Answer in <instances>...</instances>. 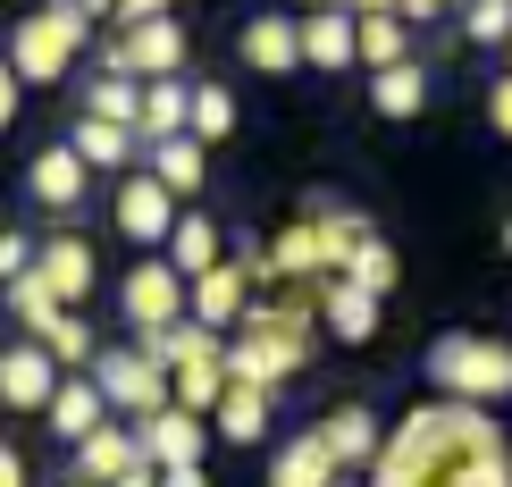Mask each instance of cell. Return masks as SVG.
<instances>
[{
  "mask_svg": "<svg viewBox=\"0 0 512 487\" xmlns=\"http://www.w3.org/2000/svg\"><path fill=\"white\" fill-rule=\"evenodd\" d=\"M370 487H512V437L496 429V412L437 395L387 429Z\"/></svg>",
  "mask_w": 512,
  "mask_h": 487,
  "instance_id": "1",
  "label": "cell"
},
{
  "mask_svg": "<svg viewBox=\"0 0 512 487\" xmlns=\"http://www.w3.org/2000/svg\"><path fill=\"white\" fill-rule=\"evenodd\" d=\"M429 387L437 395H454V404H504L512 395V336H496V328H454V336H437L429 345Z\"/></svg>",
  "mask_w": 512,
  "mask_h": 487,
  "instance_id": "2",
  "label": "cell"
},
{
  "mask_svg": "<svg viewBox=\"0 0 512 487\" xmlns=\"http://www.w3.org/2000/svg\"><path fill=\"white\" fill-rule=\"evenodd\" d=\"M84 51H93V17L76 0H42V9H26L9 26V68L26 76V93L34 84H68Z\"/></svg>",
  "mask_w": 512,
  "mask_h": 487,
  "instance_id": "3",
  "label": "cell"
},
{
  "mask_svg": "<svg viewBox=\"0 0 512 487\" xmlns=\"http://www.w3.org/2000/svg\"><path fill=\"white\" fill-rule=\"evenodd\" d=\"M93 387L110 395V412H126V420H152V412L177 404L168 370H160L143 345H110V353H93Z\"/></svg>",
  "mask_w": 512,
  "mask_h": 487,
  "instance_id": "4",
  "label": "cell"
},
{
  "mask_svg": "<svg viewBox=\"0 0 512 487\" xmlns=\"http://www.w3.org/2000/svg\"><path fill=\"white\" fill-rule=\"evenodd\" d=\"M118 311H126V328H177V320H194V278H177V269L160 261H135L126 269V286H118Z\"/></svg>",
  "mask_w": 512,
  "mask_h": 487,
  "instance_id": "5",
  "label": "cell"
},
{
  "mask_svg": "<svg viewBox=\"0 0 512 487\" xmlns=\"http://www.w3.org/2000/svg\"><path fill=\"white\" fill-rule=\"evenodd\" d=\"M110 219H118V236L126 244H143V252H168V236H177V194L152 177V168H126L118 177V194H110Z\"/></svg>",
  "mask_w": 512,
  "mask_h": 487,
  "instance_id": "6",
  "label": "cell"
},
{
  "mask_svg": "<svg viewBox=\"0 0 512 487\" xmlns=\"http://www.w3.org/2000/svg\"><path fill=\"white\" fill-rule=\"evenodd\" d=\"M101 68L118 76H185V26L177 17H152V26H118L110 42H101Z\"/></svg>",
  "mask_w": 512,
  "mask_h": 487,
  "instance_id": "7",
  "label": "cell"
},
{
  "mask_svg": "<svg viewBox=\"0 0 512 487\" xmlns=\"http://www.w3.org/2000/svg\"><path fill=\"white\" fill-rule=\"evenodd\" d=\"M59 378H68V370L51 362V345H34V336L0 345V404H9V412H51Z\"/></svg>",
  "mask_w": 512,
  "mask_h": 487,
  "instance_id": "8",
  "label": "cell"
},
{
  "mask_svg": "<svg viewBox=\"0 0 512 487\" xmlns=\"http://www.w3.org/2000/svg\"><path fill=\"white\" fill-rule=\"evenodd\" d=\"M236 59H244L252 76H294V68H303V17H294V9H261V17H244Z\"/></svg>",
  "mask_w": 512,
  "mask_h": 487,
  "instance_id": "9",
  "label": "cell"
},
{
  "mask_svg": "<svg viewBox=\"0 0 512 487\" xmlns=\"http://www.w3.org/2000/svg\"><path fill=\"white\" fill-rule=\"evenodd\" d=\"M135 446H143V462H160V471H185V462H202V446H210V420L168 404L152 420H135Z\"/></svg>",
  "mask_w": 512,
  "mask_h": 487,
  "instance_id": "10",
  "label": "cell"
},
{
  "mask_svg": "<svg viewBox=\"0 0 512 487\" xmlns=\"http://www.w3.org/2000/svg\"><path fill=\"white\" fill-rule=\"evenodd\" d=\"M319 437H328V454H336V471H345V479L378 471V454H387V429H378L370 404H336L328 420H319Z\"/></svg>",
  "mask_w": 512,
  "mask_h": 487,
  "instance_id": "11",
  "label": "cell"
},
{
  "mask_svg": "<svg viewBox=\"0 0 512 487\" xmlns=\"http://www.w3.org/2000/svg\"><path fill=\"white\" fill-rule=\"evenodd\" d=\"M303 68H319V76H345V68H361V17L336 0V9H311L303 17Z\"/></svg>",
  "mask_w": 512,
  "mask_h": 487,
  "instance_id": "12",
  "label": "cell"
},
{
  "mask_svg": "<svg viewBox=\"0 0 512 487\" xmlns=\"http://www.w3.org/2000/svg\"><path fill=\"white\" fill-rule=\"evenodd\" d=\"M34 278H42V286L59 294V303L76 311L84 294H93V244H84L76 227H59V236H42V244H34Z\"/></svg>",
  "mask_w": 512,
  "mask_h": 487,
  "instance_id": "13",
  "label": "cell"
},
{
  "mask_svg": "<svg viewBox=\"0 0 512 487\" xmlns=\"http://www.w3.org/2000/svg\"><path fill=\"white\" fill-rule=\"evenodd\" d=\"M26 194H34L42 210H59V219H68V210L93 194V168L76 160V143H51V152H34V160H26Z\"/></svg>",
  "mask_w": 512,
  "mask_h": 487,
  "instance_id": "14",
  "label": "cell"
},
{
  "mask_svg": "<svg viewBox=\"0 0 512 487\" xmlns=\"http://www.w3.org/2000/svg\"><path fill=\"white\" fill-rule=\"evenodd\" d=\"M42 420H51V437H59V446H84L93 429H110V395L93 387V370H68V378H59V395H51V412H42Z\"/></svg>",
  "mask_w": 512,
  "mask_h": 487,
  "instance_id": "15",
  "label": "cell"
},
{
  "mask_svg": "<svg viewBox=\"0 0 512 487\" xmlns=\"http://www.w3.org/2000/svg\"><path fill=\"white\" fill-rule=\"evenodd\" d=\"M244 311H252V269H244V261H219L210 278H194V320H202V328L236 336Z\"/></svg>",
  "mask_w": 512,
  "mask_h": 487,
  "instance_id": "16",
  "label": "cell"
},
{
  "mask_svg": "<svg viewBox=\"0 0 512 487\" xmlns=\"http://www.w3.org/2000/svg\"><path fill=\"white\" fill-rule=\"evenodd\" d=\"M68 454H76V462H68V479H76V487H118V479L143 462L135 429H118V420H110V429H93V437H84V446H68Z\"/></svg>",
  "mask_w": 512,
  "mask_h": 487,
  "instance_id": "17",
  "label": "cell"
},
{
  "mask_svg": "<svg viewBox=\"0 0 512 487\" xmlns=\"http://www.w3.org/2000/svg\"><path fill=\"white\" fill-rule=\"evenodd\" d=\"M269 278H277V286H319V278H336V269H328V236H319L311 219L277 227V236H269Z\"/></svg>",
  "mask_w": 512,
  "mask_h": 487,
  "instance_id": "18",
  "label": "cell"
},
{
  "mask_svg": "<svg viewBox=\"0 0 512 487\" xmlns=\"http://www.w3.org/2000/svg\"><path fill=\"white\" fill-rule=\"evenodd\" d=\"M319 328H328L336 345H370L378 336V294L353 286V278H319Z\"/></svg>",
  "mask_w": 512,
  "mask_h": 487,
  "instance_id": "19",
  "label": "cell"
},
{
  "mask_svg": "<svg viewBox=\"0 0 512 487\" xmlns=\"http://www.w3.org/2000/svg\"><path fill=\"white\" fill-rule=\"evenodd\" d=\"M143 143H168V135H194V84L185 76H152L143 84Z\"/></svg>",
  "mask_w": 512,
  "mask_h": 487,
  "instance_id": "20",
  "label": "cell"
},
{
  "mask_svg": "<svg viewBox=\"0 0 512 487\" xmlns=\"http://www.w3.org/2000/svg\"><path fill=\"white\" fill-rule=\"evenodd\" d=\"M336 479H345V471H336V454H328V437H319V429L286 437L277 462H269V487H336Z\"/></svg>",
  "mask_w": 512,
  "mask_h": 487,
  "instance_id": "21",
  "label": "cell"
},
{
  "mask_svg": "<svg viewBox=\"0 0 512 487\" xmlns=\"http://www.w3.org/2000/svg\"><path fill=\"white\" fill-rule=\"evenodd\" d=\"M219 252H227L219 219H210V210H185V219H177V236H168V252H160V261L177 269V278H210V269H219Z\"/></svg>",
  "mask_w": 512,
  "mask_h": 487,
  "instance_id": "22",
  "label": "cell"
},
{
  "mask_svg": "<svg viewBox=\"0 0 512 487\" xmlns=\"http://www.w3.org/2000/svg\"><path fill=\"white\" fill-rule=\"evenodd\" d=\"M143 152H152V160H143V168H152V177L168 185V194H202V177H210V143H194V135H168V143H143Z\"/></svg>",
  "mask_w": 512,
  "mask_h": 487,
  "instance_id": "23",
  "label": "cell"
},
{
  "mask_svg": "<svg viewBox=\"0 0 512 487\" xmlns=\"http://www.w3.org/2000/svg\"><path fill=\"white\" fill-rule=\"evenodd\" d=\"M68 143H76V160H84V168H135V152H143L135 126H110V118H76V126H68Z\"/></svg>",
  "mask_w": 512,
  "mask_h": 487,
  "instance_id": "24",
  "label": "cell"
},
{
  "mask_svg": "<svg viewBox=\"0 0 512 487\" xmlns=\"http://www.w3.org/2000/svg\"><path fill=\"white\" fill-rule=\"evenodd\" d=\"M303 219L319 227V236H328V269H345L353 252H361V244L378 236V227L361 219V210H345V202H328V194H311V202H303Z\"/></svg>",
  "mask_w": 512,
  "mask_h": 487,
  "instance_id": "25",
  "label": "cell"
},
{
  "mask_svg": "<svg viewBox=\"0 0 512 487\" xmlns=\"http://www.w3.org/2000/svg\"><path fill=\"white\" fill-rule=\"evenodd\" d=\"M84 118H110V126H143V76L93 68V76H84Z\"/></svg>",
  "mask_w": 512,
  "mask_h": 487,
  "instance_id": "26",
  "label": "cell"
},
{
  "mask_svg": "<svg viewBox=\"0 0 512 487\" xmlns=\"http://www.w3.org/2000/svg\"><path fill=\"white\" fill-rule=\"evenodd\" d=\"M370 110H378V118H420V110H429V68H420V59L378 68V76H370Z\"/></svg>",
  "mask_w": 512,
  "mask_h": 487,
  "instance_id": "27",
  "label": "cell"
},
{
  "mask_svg": "<svg viewBox=\"0 0 512 487\" xmlns=\"http://www.w3.org/2000/svg\"><path fill=\"white\" fill-rule=\"evenodd\" d=\"M269 404L277 395H261V387H227V404L210 412V429H219L227 446H261L269 437Z\"/></svg>",
  "mask_w": 512,
  "mask_h": 487,
  "instance_id": "28",
  "label": "cell"
},
{
  "mask_svg": "<svg viewBox=\"0 0 512 487\" xmlns=\"http://www.w3.org/2000/svg\"><path fill=\"white\" fill-rule=\"evenodd\" d=\"M168 387H177V404L185 412H219L227 404V387H236V378H227V353H219V362H185V370H168Z\"/></svg>",
  "mask_w": 512,
  "mask_h": 487,
  "instance_id": "29",
  "label": "cell"
},
{
  "mask_svg": "<svg viewBox=\"0 0 512 487\" xmlns=\"http://www.w3.org/2000/svg\"><path fill=\"white\" fill-rule=\"evenodd\" d=\"M9 320H17V328H26V336H51L59 320H68V303H59V294H51V286H42V278H34V269H26V278H17V286H9Z\"/></svg>",
  "mask_w": 512,
  "mask_h": 487,
  "instance_id": "30",
  "label": "cell"
},
{
  "mask_svg": "<svg viewBox=\"0 0 512 487\" xmlns=\"http://www.w3.org/2000/svg\"><path fill=\"white\" fill-rule=\"evenodd\" d=\"M403 59H412V26H403V17H361V68H403Z\"/></svg>",
  "mask_w": 512,
  "mask_h": 487,
  "instance_id": "31",
  "label": "cell"
},
{
  "mask_svg": "<svg viewBox=\"0 0 512 487\" xmlns=\"http://www.w3.org/2000/svg\"><path fill=\"white\" fill-rule=\"evenodd\" d=\"M336 278H353V286H370L378 303H387V294H395V278H403V261H395V244H387V236H370V244H361V252H353L345 269H336Z\"/></svg>",
  "mask_w": 512,
  "mask_h": 487,
  "instance_id": "32",
  "label": "cell"
},
{
  "mask_svg": "<svg viewBox=\"0 0 512 487\" xmlns=\"http://www.w3.org/2000/svg\"><path fill=\"white\" fill-rule=\"evenodd\" d=\"M236 135V93L227 84H194V143H227Z\"/></svg>",
  "mask_w": 512,
  "mask_h": 487,
  "instance_id": "33",
  "label": "cell"
},
{
  "mask_svg": "<svg viewBox=\"0 0 512 487\" xmlns=\"http://www.w3.org/2000/svg\"><path fill=\"white\" fill-rule=\"evenodd\" d=\"M462 34H471L479 51H504L512 42V0H471V9H462Z\"/></svg>",
  "mask_w": 512,
  "mask_h": 487,
  "instance_id": "34",
  "label": "cell"
},
{
  "mask_svg": "<svg viewBox=\"0 0 512 487\" xmlns=\"http://www.w3.org/2000/svg\"><path fill=\"white\" fill-rule=\"evenodd\" d=\"M34 345H51V362H59V370H93V328H84L76 311H68L51 336H34Z\"/></svg>",
  "mask_w": 512,
  "mask_h": 487,
  "instance_id": "35",
  "label": "cell"
},
{
  "mask_svg": "<svg viewBox=\"0 0 512 487\" xmlns=\"http://www.w3.org/2000/svg\"><path fill=\"white\" fill-rule=\"evenodd\" d=\"M26 269H34V244L17 236V227H0V286H17Z\"/></svg>",
  "mask_w": 512,
  "mask_h": 487,
  "instance_id": "36",
  "label": "cell"
},
{
  "mask_svg": "<svg viewBox=\"0 0 512 487\" xmlns=\"http://www.w3.org/2000/svg\"><path fill=\"white\" fill-rule=\"evenodd\" d=\"M17 110H26V76L9 68V51H0V135L17 126Z\"/></svg>",
  "mask_w": 512,
  "mask_h": 487,
  "instance_id": "37",
  "label": "cell"
},
{
  "mask_svg": "<svg viewBox=\"0 0 512 487\" xmlns=\"http://www.w3.org/2000/svg\"><path fill=\"white\" fill-rule=\"evenodd\" d=\"M487 126H496V135L512 143V68H504L496 84H487Z\"/></svg>",
  "mask_w": 512,
  "mask_h": 487,
  "instance_id": "38",
  "label": "cell"
},
{
  "mask_svg": "<svg viewBox=\"0 0 512 487\" xmlns=\"http://www.w3.org/2000/svg\"><path fill=\"white\" fill-rule=\"evenodd\" d=\"M445 9H471V0H403V26H429V17H445Z\"/></svg>",
  "mask_w": 512,
  "mask_h": 487,
  "instance_id": "39",
  "label": "cell"
},
{
  "mask_svg": "<svg viewBox=\"0 0 512 487\" xmlns=\"http://www.w3.org/2000/svg\"><path fill=\"white\" fill-rule=\"evenodd\" d=\"M152 17H168V0H118V26H152Z\"/></svg>",
  "mask_w": 512,
  "mask_h": 487,
  "instance_id": "40",
  "label": "cell"
},
{
  "mask_svg": "<svg viewBox=\"0 0 512 487\" xmlns=\"http://www.w3.org/2000/svg\"><path fill=\"white\" fill-rule=\"evenodd\" d=\"M0 487H26V454L17 446H0Z\"/></svg>",
  "mask_w": 512,
  "mask_h": 487,
  "instance_id": "41",
  "label": "cell"
},
{
  "mask_svg": "<svg viewBox=\"0 0 512 487\" xmlns=\"http://www.w3.org/2000/svg\"><path fill=\"white\" fill-rule=\"evenodd\" d=\"M160 487H210V471H202V462H185V471H160Z\"/></svg>",
  "mask_w": 512,
  "mask_h": 487,
  "instance_id": "42",
  "label": "cell"
},
{
  "mask_svg": "<svg viewBox=\"0 0 512 487\" xmlns=\"http://www.w3.org/2000/svg\"><path fill=\"white\" fill-rule=\"evenodd\" d=\"M353 17H403V0H345Z\"/></svg>",
  "mask_w": 512,
  "mask_h": 487,
  "instance_id": "43",
  "label": "cell"
},
{
  "mask_svg": "<svg viewBox=\"0 0 512 487\" xmlns=\"http://www.w3.org/2000/svg\"><path fill=\"white\" fill-rule=\"evenodd\" d=\"M118 487H160V462H135V471H126Z\"/></svg>",
  "mask_w": 512,
  "mask_h": 487,
  "instance_id": "44",
  "label": "cell"
},
{
  "mask_svg": "<svg viewBox=\"0 0 512 487\" xmlns=\"http://www.w3.org/2000/svg\"><path fill=\"white\" fill-rule=\"evenodd\" d=\"M76 9H84V17H118V0H76Z\"/></svg>",
  "mask_w": 512,
  "mask_h": 487,
  "instance_id": "45",
  "label": "cell"
},
{
  "mask_svg": "<svg viewBox=\"0 0 512 487\" xmlns=\"http://www.w3.org/2000/svg\"><path fill=\"white\" fill-rule=\"evenodd\" d=\"M294 9H303V17H311V9H336V0H294Z\"/></svg>",
  "mask_w": 512,
  "mask_h": 487,
  "instance_id": "46",
  "label": "cell"
},
{
  "mask_svg": "<svg viewBox=\"0 0 512 487\" xmlns=\"http://www.w3.org/2000/svg\"><path fill=\"white\" fill-rule=\"evenodd\" d=\"M504 261H512V219H504Z\"/></svg>",
  "mask_w": 512,
  "mask_h": 487,
  "instance_id": "47",
  "label": "cell"
},
{
  "mask_svg": "<svg viewBox=\"0 0 512 487\" xmlns=\"http://www.w3.org/2000/svg\"><path fill=\"white\" fill-rule=\"evenodd\" d=\"M504 59H512V42H504Z\"/></svg>",
  "mask_w": 512,
  "mask_h": 487,
  "instance_id": "48",
  "label": "cell"
}]
</instances>
